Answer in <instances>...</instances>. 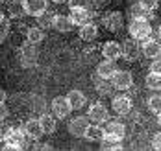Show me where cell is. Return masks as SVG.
<instances>
[{
    "instance_id": "cell-1",
    "label": "cell",
    "mask_w": 161,
    "mask_h": 151,
    "mask_svg": "<svg viewBox=\"0 0 161 151\" xmlns=\"http://www.w3.org/2000/svg\"><path fill=\"white\" fill-rule=\"evenodd\" d=\"M24 144H26V133H24V129H9L8 134H6V138H4V146H2V149L4 151H20L24 149Z\"/></svg>"
},
{
    "instance_id": "cell-2",
    "label": "cell",
    "mask_w": 161,
    "mask_h": 151,
    "mask_svg": "<svg viewBox=\"0 0 161 151\" xmlns=\"http://www.w3.org/2000/svg\"><path fill=\"white\" fill-rule=\"evenodd\" d=\"M130 35L137 41H145L148 37H152V26L148 18H131L130 20Z\"/></svg>"
},
{
    "instance_id": "cell-3",
    "label": "cell",
    "mask_w": 161,
    "mask_h": 151,
    "mask_svg": "<svg viewBox=\"0 0 161 151\" xmlns=\"http://www.w3.org/2000/svg\"><path fill=\"white\" fill-rule=\"evenodd\" d=\"M87 118H89V122L102 125L104 122L109 120V111H108V107L104 103H93L89 107V111H87Z\"/></svg>"
},
{
    "instance_id": "cell-4",
    "label": "cell",
    "mask_w": 161,
    "mask_h": 151,
    "mask_svg": "<svg viewBox=\"0 0 161 151\" xmlns=\"http://www.w3.org/2000/svg\"><path fill=\"white\" fill-rule=\"evenodd\" d=\"M70 113H72V107H70V103L67 100V96H56V98L52 100V114H54V116H58L59 120H63V118H67Z\"/></svg>"
},
{
    "instance_id": "cell-5",
    "label": "cell",
    "mask_w": 161,
    "mask_h": 151,
    "mask_svg": "<svg viewBox=\"0 0 161 151\" xmlns=\"http://www.w3.org/2000/svg\"><path fill=\"white\" fill-rule=\"evenodd\" d=\"M111 83L117 90H128L133 87V76L128 70H117L115 76L111 78Z\"/></svg>"
},
{
    "instance_id": "cell-6",
    "label": "cell",
    "mask_w": 161,
    "mask_h": 151,
    "mask_svg": "<svg viewBox=\"0 0 161 151\" xmlns=\"http://www.w3.org/2000/svg\"><path fill=\"white\" fill-rule=\"evenodd\" d=\"M24 11L30 17H39L41 13H45L48 9V0H22Z\"/></svg>"
},
{
    "instance_id": "cell-7",
    "label": "cell",
    "mask_w": 161,
    "mask_h": 151,
    "mask_svg": "<svg viewBox=\"0 0 161 151\" xmlns=\"http://www.w3.org/2000/svg\"><path fill=\"white\" fill-rule=\"evenodd\" d=\"M139 53H141V46H139V43H137V39H126L124 43H122V57L126 59V61H137L139 59Z\"/></svg>"
},
{
    "instance_id": "cell-8",
    "label": "cell",
    "mask_w": 161,
    "mask_h": 151,
    "mask_svg": "<svg viewBox=\"0 0 161 151\" xmlns=\"http://www.w3.org/2000/svg\"><path fill=\"white\" fill-rule=\"evenodd\" d=\"M102 24H104V28H108V32H119L120 28H122V24H124V18H122V13H119V11H109V13H106L104 18H102Z\"/></svg>"
},
{
    "instance_id": "cell-9",
    "label": "cell",
    "mask_w": 161,
    "mask_h": 151,
    "mask_svg": "<svg viewBox=\"0 0 161 151\" xmlns=\"http://www.w3.org/2000/svg\"><path fill=\"white\" fill-rule=\"evenodd\" d=\"M141 52L145 53V57H150V59H156V57H161V43L158 39H152L148 37L145 41H141Z\"/></svg>"
},
{
    "instance_id": "cell-10",
    "label": "cell",
    "mask_w": 161,
    "mask_h": 151,
    "mask_svg": "<svg viewBox=\"0 0 161 151\" xmlns=\"http://www.w3.org/2000/svg\"><path fill=\"white\" fill-rule=\"evenodd\" d=\"M111 109L119 114V116H124V114L131 113L133 101H131V98H128V96H117V98L111 100Z\"/></svg>"
},
{
    "instance_id": "cell-11",
    "label": "cell",
    "mask_w": 161,
    "mask_h": 151,
    "mask_svg": "<svg viewBox=\"0 0 161 151\" xmlns=\"http://www.w3.org/2000/svg\"><path fill=\"white\" fill-rule=\"evenodd\" d=\"M69 17L74 22V26H83V24L93 22V13H91L87 8H72Z\"/></svg>"
},
{
    "instance_id": "cell-12",
    "label": "cell",
    "mask_w": 161,
    "mask_h": 151,
    "mask_svg": "<svg viewBox=\"0 0 161 151\" xmlns=\"http://www.w3.org/2000/svg\"><path fill=\"white\" fill-rule=\"evenodd\" d=\"M89 125H91V123H89V118L78 116V118H74V120L69 123V133L72 134V136H76V138H83Z\"/></svg>"
},
{
    "instance_id": "cell-13",
    "label": "cell",
    "mask_w": 161,
    "mask_h": 151,
    "mask_svg": "<svg viewBox=\"0 0 161 151\" xmlns=\"http://www.w3.org/2000/svg\"><path fill=\"white\" fill-rule=\"evenodd\" d=\"M117 70H119V68H117V65H115V61H111V59H104V61L98 63L97 76H100L102 79H111Z\"/></svg>"
},
{
    "instance_id": "cell-14",
    "label": "cell",
    "mask_w": 161,
    "mask_h": 151,
    "mask_svg": "<svg viewBox=\"0 0 161 151\" xmlns=\"http://www.w3.org/2000/svg\"><path fill=\"white\" fill-rule=\"evenodd\" d=\"M106 136L122 142V138L126 136V127H124V123H120V122H108V125H106Z\"/></svg>"
},
{
    "instance_id": "cell-15",
    "label": "cell",
    "mask_w": 161,
    "mask_h": 151,
    "mask_svg": "<svg viewBox=\"0 0 161 151\" xmlns=\"http://www.w3.org/2000/svg\"><path fill=\"white\" fill-rule=\"evenodd\" d=\"M102 55H104L106 59L117 61L119 57H122V46H120L117 41H108V43L102 46Z\"/></svg>"
},
{
    "instance_id": "cell-16",
    "label": "cell",
    "mask_w": 161,
    "mask_h": 151,
    "mask_svg": "<svg viewBox=\"0 0 161 151\" xmlns=\"http://www.w3.org/2000/svg\"><path fill=\"white\" fill-rule=\"evenodd\" d=\"M24 133L28 138H32V140H37L43 133V127H41V122H39V118H32V120H28L26 122V125H24Z\"/></svg>"
},
{
    "instance_id": "cell-17",
    "label": "cell",
    "mask_w": 161,
    "mask_h": 151,
    "mask_svg": "<svg viewBox=\"0 0 161 151\" xmlns=\"http://www.w3.org/2000/svg\"><path fill=\"white\" fill-rule=\"evenodd\" d=\"M72 26L74 22L70 20V17H65V15H54V22H52V28L61 32V33H69L72 32Z\"/></svg>"
},
{
    "instance_id": "cell-18",
    "label": "cell",
    "mask_w": 161,
    "mask_h": 151,
    "mask_svg": "<svg viewBox=\"0 0 161 151\" xmlns=\"http://www.w3.org/2000/svg\"><path fill=\"white\" fill-rule=\"evenodd\" d=\"M80 39L81 41H85V43H91V41H95L98 37V26L95 22H89V24H83L80 26Z\"/></svg>"
},
{
    "instance_id": "cell-19",
    "label": "cell",
    "mask_w": 161,
    "mask_h": 151,
    "mask_svg": "<svg viewBox=\"0 0 161 151\" xmlns=\"http://www.w3.org/2000/svg\"><path fill=\"white\" fill-rule=\"evenodd\" d=\"M67 100L70 103V107H72V111H80L85 107V94L81 92V90H70L69 94H67Z\"/></svg>"
},
{
    "instance_id": "cell-20",
    "label": "cell",
    "mask_w": 161,
    "mask_h": 151,
    "mask_svg": "<svg viewBox=\"0 0 161 151\" xmlns=\"http://www.w3.org/2000/svg\"><path fill=\"white\" fill-rule=\"evenodd\" d=\"M37 63V52L33 50V44L32 46H24L22 52H20V65L24 68L33 67Z\"/></svg>"
},
{
    "instance_id": "cell-21",
    "label": "cell",
    "mask_w": 161,
    "mask_h": 151,
    "mask_svg": "<svg viewBox=\"0 0 161 151\" xmlns=\"http://www.w3.org/2000/svg\"><path fill=\"white\" fill-rule=\"evenodd\" d=\"M104 136H106V129H102L100 123H93V125L87 127V131H85V136H83V138H87L89 142H102Z\"/></svg>"
},
{
    "instance_id": "cell-22",
    "label": "cell",
    "mask_w": 161,
    "mask_h": 151,
    "mask_svg": "<svg viewBox=\"0 0 161 151\" xmlns=\"http://www.w3.org/2000/svg\"><path fill=\"white\" fill-rule=\"evenodd\" d=\"M128 13H130V20H131V18H148V20H150V18H152V11H148L146 8H143L139 2L130 8Z\"/></svg>"
},
{
    "instance_id": "cell-23",
    "label": "cell",
    "mask_w": 161,
    "mask_h": 151,
    "mask_svg": "<svg viewBox=\"0 0 161 151\" xmlns=\"http://www.w3.org/2000/svg\"><path fill=\"white\" fill-rule=\"evenodd\" d=\"M39 122H41V127H43L45 134H52L56 131V116L54 114H43L39 118Z\"/></svg>"
},
{
    "instance_id": "cell-24",
    "label": "cell",
    "mask_w": 161,
    "mask_h": 151,
    "mask_svg": "<svg viewBox=\"0 0 161 151\" xmlns=\"http://www.w3.org/2000/svg\"><path fill=\"white\" fill-rule=\"evenodd\" d=\"M108 81H109V79H102L100 76L95 74V85H97V90L102 94V96H109V94L113 92V88H115L113 83H108Z\"/></svg>"
},
{
    "instance_id": "cell-25",
    "label": "cell",
    "mask_w": 161,
    "mask_h": 151,
    "mask_svg": "<svg viewBox=\"0 0 161 151\" xmlns=\"http://www.w3.org/2000/svg\"><path fill=\"white\" fill-rule=\"evenodd\" d=\"M26 39H28L30 44H39V43H43L45 33H43L41 28H32V26H28V30H26Z\"/></svg>"
},
{
    "instance_id": "cell-26",
    "label": "cell",
    "mask_w": 161,
    "mask_h": 151,
    "mask_svg": "<svg viewBox=\"0 0 161 151\" xmlns=\"http://www.w3.org/2000/svg\"><path fill=\"white\" fill-rule=\"evenodd\" d=\"M145 83H146V88H150V90H154V92H159L161 90V74L150 72V74L146 76Z\"/></svg>"
},
{
    "instance_id": "cell-27",
    "label": "cell",
    "mask_w": 161,
    "mask_h": 151,
    "mask_svg": "<svg viewBox=\"0 0 161 151\" xmlns=\"http://www.w3.org/2000/svg\"><path fill=\"white\" fill-rule=\"evenodd\" d=\"M100 144H102V149H108V151H120V149H124V146H122V142H120V140H113V138H108V136H104Z\"/></svg>"
},
{
    "instance_id": "cell-28",
    "label": "cell",
    "mask_w": 161,
    "mask_h": 151,
    "mask_svg": "<svg viewBox=\"0 0 161 151\" xmlns=\"http://www.w3.org/2000/svg\"><path fill=\"white\" fill-rule=\"evenodd\" d=\"M37 18V24L41 26V28H52V22H54V13L52 11H45V13H41L39 17H35Z\"/></svg>"
},
{
    "instance_id": "cell-29",
    "label": "cell",
    "mask_w": 161,
    "mask_h": 151,
    "mask_svg": "<svg viewBox=\"0 0 161 151\" xmlns=\"http://www.w3.org/2000/svg\"><path fill=\"white\" fill-rule=\"evenodd\" d=\"M146 103H148V109H150L152 113H156V114H158V113H161V94H159V92L152 94V96L148 98V101H146Z\"/></svg>"
},
{
    "instance_id": "cell-30",
    "label": "cell",
    "mask_w": 161,
    "mask_h": 151,
    "mask_svg": "<svg viewBox=\"0 0 161 151\" xmlns=\"http://www.w3.org/2000/svg\"><path fill=\"white\" fill-rule=\"evenodd\" d=\"M22 15H26L24 6H22V0H20V2H15V4H11V6H9V17H11V18H19V17H22Z\"/></svg>"
},
{
    "instance_id": "cell-31",
    "label": "cell",
    "mask_w": 161,
    "mask_h": 151,
    "mask_svg": "<svg viewBox=\"0 0 161 151\" xmlns=\"http://www.w3.org/2000/svg\"><path fill=\"white\" fill-rule=\"evenodd\" d=\"M9 32H11V22H9V18H4L0 22V35L2 37H8Z\"/></svg>"
},
{
    "instance_id": "cell-32",
    "label": "cell",
    "mask_w": 161,
    "mask_h": 151,
    "mask_svg": "<svg viewBox=\"0 0 161 151\" xmlns=\"http://www.w3.org/2000/svg\"><path fill=\"white\" fill-rule=\"evenodd\" d=\"M139 4L146 8L148 11H154V9H158V6H159V0H139Z\"/></svg>"
},
{
    "instance_id": "cell-33",
    "label": "cell",
    "mask_w": 161,
    "mask_h": 151,
    "mask_svg": "<svg viewBox=\"0 0 161 151\" xmlns=\"http://www.w3.org/2000/svg\"><path fill=\"white\" fill-rule=\"evenodd\" d=\"M150 72L161 74V57H156V59H152V63H150Z\"/></svg>"
},
{
    "instance_id": "cell-34",
    "label": "cell",
    "mask_w": 161,
    "mask_h": 151,
    "mask_svg": "<svg viewBox=\"0 0 161 151\" xmlns=\"http://www.w3.org/2000/svg\"><path fill=\"white\" fill-rule=\"evenodd\" d=\"M152 148L156 151H161V131L154 134V138H152Z\"/></svg>"
},
{
    "instance_id": "cell-35",
    "label": "cell",
    "mask_w": 161,
    "mask_h": 151,
    "mask_svg": "<svg viewBox=\"0 0 161 151\" xmlns=\"http://www.w3.org/2000/svg\"><path fill=\"white\" fill-rule=\"evenodd\" d=\"M69 8H87V0H69Z\"/></svg>"
},
{
    "instance_id": "cell-36",
    "label": "cell",
    "mask_w": 161,
    "mask_h": 151,
    "mask_svg": "<svg viewBox=\"0 0 161 151\" xmlns=\"http://www.w3.org/2000/svg\"><path fill=\"white\" fill-rule=\"evenodd\" d=\"M8 114H9V109L6 107L4 101H0V122H4V120L8 118Z\"/></svg>"
},
{
    "instance_id": "cell-37",
    "label": "cell",
    "mask_w": 161,
    "mask_h": 151,
    "mask_svg": "<svg viewBox=\"0 0 161 151\" xmlns=\"http://www.w3.org/2000/svg\"><path fill=\"white\" fill-rule=\"evenodd\" d=\"M33 149H52V146L50 144H35Z\"/></svg>"
},
{
    "instance_id": "cell-38",
    "label": "cell",
    "mask_w": 161,
    "mask_h": 151,
    "mask_svg": "<svg viewBox=\"0 0 161 151\" xmlns=\"http://www.w3.org/2000/svg\"><path fill=\"white\" fill-rule=\"evenodd\" d=\"M0 101H6V90L0 87Z\"/></svg>"
},
{
    "instance_id": "cell-39",
    "label": "cell",
    "mask_w": 161,
    "mask_h": 151,
    "mask_svg": "<svg viewBox=\"0 0 161 151\" xmlns=\"http://www.w3.org/2000/svg\"><path fill=\"white\" fill-rule=\"evenodd\" d=\"M54 4H65V2H69V0H52Z\"/></svg>"
},
{
    "instance_id": "cell-40",
    "label": "cell",
    "mask_w": 161,
    "mask_h": 151,
    "mask_svg": "<svg viewBox=\"0 0 161 151\" xmlns=\"http://www.w3.org/2000/svg\"><path fill=\"white\" fill-rule=\"evenodd\" d=\"M158 39H159V41H161V24H159V26H158Z\"/></svg>"
},
{
    "instance_id": "cell-41",
    "label": "cell",
    "mask_w": 161,
    "mask_h": 151,
    "mask_svg": "<svg viewBox=\"0 0 161 151\" xmlns=\"http://www.w3.org/2000/svg\"><path fill=\"white\" fill-rule=\"evenodd\" d=\"M158 122H159V125H161V113H158Z\"/></svg>"
},
{
    "instance_id": "cell-42",
    "label": "cell",
    "mask_w": 161,
    "mask_h": 151,
    "mask_svg": "<svg viewBox=\"0 0 161 151\" xmlns=\"http://www.w3.org/2000/svg\"><path fill=\"white\" fill-rule=\"evenodd\" d=\"M4 18H6V17H4V13H2V11H0V22H2V20H4Z\"/></svg>"
},
{
    "instance_id": "cell-43",
    "label": "cell",
    "mask_w": 161,
    "mask_h": 151,
    "mask_svg": "<svg viewBox=\"0 0 161 151\" xmlns=\"http://www.w3.org/2000/svg\"><path fill=\"white\" fill-rule=\"evenodd\" d=\"M2 41H4V37H2V35H0V46H2Z\"/></svg>"
},
{
    "instance_id": "cell-44",
    "label": "cell",
    "mask_w": 161,
    "mask_h": 151,
    "mask_svg": "<svg viewBox=\"0 0 161 151\" xmlns=\"http://www.w3.org/2000/svg\"><path fill=\"white\" fill-rule=\"evenodd\" d=\"M2 2H4V0H0V4H2Z\"/></svg>"
}]
</instances>
